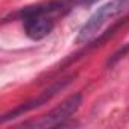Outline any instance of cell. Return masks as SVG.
Listing matches in <instances>:
<instances>
[{
  "mask_svg": "<svg viewBox=\"0 0 129 129\" xmlns=\"http://www.w3.org/2000/svg\"><path fill=\"white\" fill-rule=\"evenodd\" d=\"M81 103H82V94L81 93H75L70 97H67L61 105L53 108L50 112L44 114L38 120L26 123L24 126H30V127H56V126L62 124L67 118H70L79 109Z\"/></svg>",
  "mask_w": 129,
  "mask_h": 129,
  "instance_id": "3",
  "label": "cell"
},
{
  "mask_svg": "<svg viewBox=\"0 0 129 129\" xmlns=\"http://www.w3.org/2000/svg\"><path fill=\"white\" fill-rule=\"evenodd\" d=\"M97 0H82V5H85V6H90V5H93V3H96Z\"/></svg>",
  "mask_w": 129,
  "mask_h": 129,
  "instance_id": "5",
  "label": "cell"
},
{
  "mask_svg": "<svg viewBox=\"0 0 129 129\" xmlns=\"http://www.w3.org/2000/svg\"><path fill=\"white\" fill-rule=\"evenodd\" d=\"M70 82H72V78H66V79H62V81L55 82L52 87H49L47 90H44L43 93H40V94H38L37 97H34L32 100H29V102H26V103L17 106L15 109L6 112V114L2 117V123H8V121L12 120V118H17V117H20V115H23V114H26V112H30V111H34V109H37V108L46 105V103H47L49 100H52L58 93H61L64 88H67Z\"/></svg>",
  "mask_w": 129,
  "mask_h": 129,
  "instance_id": "4",
  "label": "cell"
},
{
  "mask_svg": "<svg viewBox=\"0 0 129 129\" xmlns=\"http://www.w3.org/2000/svg\"><path fill=\"white\" fill-rule=\"evenodd\" d=\"M59 8H61L59 3H49L46 6L40 5L23 9L20 15L23 20L24 34L34 41H40L47 35H50V32L55 27V20L52 14L59 11Z\"/></svg>",
  "mask_w": 129,
  "mask_h": 129,
  "instance_id": "1",
  "label": "cell"
},
{
  "mask_svg": "<svg viewBox=\"0 0 129 129\" xmlns=\"http://www.w3.org/2000/svg\"><path fill=\"white\" fill-rule=\"evenodd\" d=\"M129 9V0H111L100 6L90 18L88 21L81 27L78 37H76V44H87L90 43L96 35L100 34L105 24L112 21L115 17L121 15L124 11Z\"/></svg>",
  "mask_w": 129,
  "mask_h": 129,
  "instance_id": "2",
  "label": "cell"
}]
</instances>
